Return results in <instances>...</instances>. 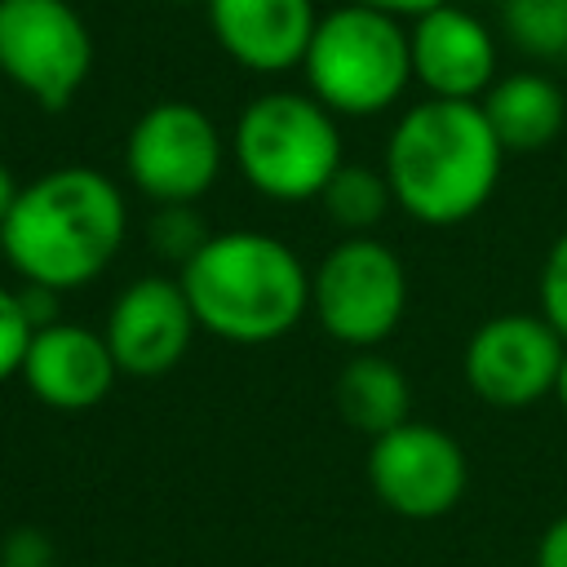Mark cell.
<instances>
[{"mask_svg":"<svg viewBox=\"0 0 567 567\" xmlns=\"http://www.w3.org/2000/svg\"><path fill=\"white\" fill-rule=\"evenodd\" d=\"M18 377L35 403H44L53 412H89L115 390V381L124 372L102 332H93L84 323L49 319L31 332Z\"/></svg>","mask_w":567,"mask_h":567,"instance_id":"cell-13","label":"cell"},{"mask_svg":"<svg viewBox=\"0 0 567 567\" xmlns=\"http://www.w3.org/2000/svg\"><path fill=\"white\" fill-rule=\"evenodd\" d=\"M199 332L270 346L310 315V266L266 230H213L177 270Z\"/></svg>","mask_w":567,"mask_h":567,"instance_id":"cell-3","label":"cell"},{"mask_svg":"<svg viewBox=\"0 0 567 567\" xmlns=\"http://www.w3.org/2000/svg\"><path fill=\"white\" fill-rule=\"evenodd\" d=\"M408 49H412V84L425 97L443 102H478L496 75H501V49L492 27L452 4H439L408 22Z\"/></svg>","mask_w":567,"mask_h":567,"instance_id":"cell-12","label":"cell"},{"mask_svg":"<svg viewBox=\"0 0 567 567\" xmlns=\"http://www.w3.org/2000/svg\"><path fill=\"white\" fill-rule=\"evenodd\" d=\"M350 4H363V9L390 13V18H399V22H412V18H421V13L439 9V4H452V0H350Z\"/></svg>","mask_w":567,"mask_h":567,"instance_id":"cell-23","label":"cell"},{"mask_svg":"<svg viewBox=\"0 0 567 567\" xmlns=\"http://www.w3.org/2000/svg\"><path fill=\"white\" fill-rule=\"evenodd\" d=\"M496 142L505 146V155H536L549 142H558L563 124H567V97L554 84V75L545 71H505L496 75V84L478 97Z\"/></svg>","mask_w":567,"mask_h":567,"instance_id":"cell-15","label":"cell"},{"mask_svg":"<svg viewBox=\"0 0 567 567\" xmlns=\"http://www.w3.org/2000/svg\"><path fill=\"white\" fill-rule=\"evenodd\" d=\"M536 301H540V315L563 332L567 341V230L549 244L545 261H540V284H536Z\"/></svg>","mask_w":567,"mask_h":567,"instance_id":"cell-21","label":"cell"},{"mask_svg":"<svg viewBox=\"0 0 567 567\" xmlns=\"http://www.w3.org/2000/svg\"><path fill=\"white\" fill-rule=\"evenodd\" d=\"M554 399H558V408L567 412V350H563V363H558V381H554Z\"/></svg>","mask_w":567,"mask_h":567,"instance_id":"cell-25","label":"cell"},{"mask_svg":"<svg viewBox=\"0 0 567 567\" xmlns=\"http://www.w3.org/2000/svg\"><path fill=\"white\" fill-rule=\"evenodd\" d=\"M563 350V332L540 310H505L470 332L461 350V377L470 394L492 408H532L554 394Z\"/></svg>","mask_w":567,"mask_h":567,"instance_id":"cell-10","label":"cell"},{"mask_svg":"<svg viewBox=\"0 0 567 567\" xmlns=\"http://www.w3.org/2000/svg\"><path fill=\"white\" fill-rule=\"evenodd\" d=\"M18 190H22V182H18L13 168L0 159V226H4V217H9V208H13V199H18Z\"/></svg>","mask_w":567,"mask_h":567,"instance_id":"cell-24","label":"cell"},{"mask_svg":"<svg viewBox=\"0 0 567 567\" xmlns=\"http://www.w3.org/2000/svg\"><path fill=\"white\" fill-rule=\"evenodd\" d=\"M208 235H213V230L199 226L195 204H164V208H155V217H151V244H155V252L164 248L168 257H177V266H182Z\"/></svg>","mask_w":567,"mask_h":567,"instance_id":"cell-20","label":"cell"},{"mask_svg":"<svg viewBox=\"0 0 567 567\" xmlns=\"http://www.w3.org/2000/svg\"><path fill=\"white\" fill-rule=\"evenodd\" d=\"M505 40L532 62H567V0H501Z\"/></svg>","mask_w":567,"mask_h":567,"instance_id":"cell-18","label":"cell"},{"mask_svg":"<svg viewBox=\"0 0 567 567\" xmlns=\"http://www.w3.org/2000/svg\"><path fill=\"white\" fill-rule=\"evenodd\" d=\"M408 315V266L377 235L337 239L310 270V319L346 350H377Z\"/></svg>","mask_w":567,"mask_h":567,"instance_id":"cell-6","label":"cell"},{"mask_svg":"<svg viewBox=\"0 0 567 567\" xmlns=\"http://www.w3.org/2000/svg\"><path fill=\"white\" fill-rule=\"evenodd\" d=\"M332 399L346 425H354L368 439L412 421V381L394 359L377 350H359L346 359V368L337 372Z\"/></svg>","mask_w":567,"mask_h":567,"instance_id":"cell-16","label":"cell"},{"mask_svg":"<svg viewBox=\"0 0 567 567\" xmlns=\"http://www.w3.org/2000/svg\"><path fill=\"white\" fill-rule=\"evenodd\" d=\"M505 168V146L496 142L478 102H412L381 155V173L394 190V208L421 226H461L487 208Z\"/></svg>","mask_w":567,"mask_h":567,"instance_id":"cell-2","label":"cell"},{"mask_svg":"<svg viewBox=\"0 0 567 567\" xmlns=\"http://www.w3.org/2000/svg\"><path fill=\"white\" fill-rule=\"evenodd\" d=\"M226 164V137L217 120L182 97L151 102L124 137V173L137 195L155 208L164 204H199Z\"/></svg>","mask_w":567,"mask_h":567,"instance_id":"cell-8","label":"cell"},{"mask_svg":"<svg viewBox=\"0 0 567 567\" xmlns=\"http://www.w3.org/2000/svg\"><path fill=\"white\" fill-rule=\"evenodd\" d=\"M217 49L252 75L301 71L319 9L315 0H204Z\"/></svg>","mask_w":567,"mask_h":567,"instance_id":"cell-14","label":"cell"},{"mask_svg":"<svg viewBox=\"0 0 567 567\" xmlns=\"http://www.w3.org/2000/svg\"><path fill=\"white\" fill-rule=\"evenodd\" d=\"M168 4H195V0H168ZM199 4H204V0H199Z\"/></svg>","mask_w":567,"mask_h":567,"instance_id":"cell-26","label":"cell"},{"mask_svg":"<svg viewBox=\"0 0 567 567\" xmlns=\"http://www.w3.org/2000/svg\"><path fill=\"white\" fill-rule=\"evenodd\" d=\"M315 204L323 208V217H328L337 230H346V235H372V230L390 217L394 190H390V182H385L381 168H368V164H350V159H346V164L328 177V186L319 190Z\"/></svg>","mask_w":567,"mask_h":567,"instance_id":"cell-17","label":"cell"},{"mask_svg":"<svg viewBox=\"0 0 567 567\" xmlns=\"http://www.w3.org/2000/svg\"><path fill=\"white\" fill-rule=\"evenodd\" d=\"M368 483L390 514L430 523L461 505L470 487V461L447 430L430 421H403L368 439Z\"/></svg>","mask_w":567,"mask_h":567,"instance_id":"cell-9","label":"cell"},{"mask_svg":"<svg viewBox=\"0 0 567 567\" xmlns=\"http://www.w3.org/2000/svg\"><path fill=\"white\" fill-rule=\"evenodd\" d=\"M301 75L306 93L319 97L337 120L385 115L412 84L408 22L341 0L319 13Z\"/></svg>","mask_w":567,"mask_h":567,"instance_id":"cell-5","label":"cell"},{"mask_svg":"<svg viewBox=\"0 0 567 567\" xmlns=\"http://www.w3.org/2000/svg\"><path fill=\"white\" fill-rule=\"evenodd\" d=\"M195 332L199 323L186 301V288L168 275H137L133 284H124L102 323V337L124 377L173 372L190 354Z\"/></svg>","mask_w":567,"mask_h":567,"instance_id":"cell-11","label":"cell"},{"mask_svg":"<svg viewBox=\"0 0 567 567\" xmlns=\"http://www.w3.org/2000/svg\"><path fill=\"white\" fill-rule=\"evenodd\" d=\"M128 235V204L111 173L89 164H58L22 182L4 226L0 257L40 292H75L106 275Z\"/></svg>","mask_w":567,"mask_h":567,"instance_id":"cell-1","label":"cell"},{"mask_svg":"<svg viewBox=\"0 0 567 567\" xmlns=\"http://www.w3.org/2000/svg\"><path fill=\"white\" fill-rule=\"evenodd\" d=\"M31 332H35V319H31V310H27L22 288L0 284V385L22 372Z\"/></svg>","mask_w":567,"mask_h":567,"instance_id":"cell-19","label":"cell"},{"mask_svg":"<svg viewBox=\"0 0 567 567\" xmlns=\"http://www.w3.org/2000/svg\"><path fill=\"white\" fill-rule=\"evenodd\" d=\"M93 58V31L71 0H0V75L40 111H66Z\"/></svg>","mask_w":567,"mask_h":567,"instance_id":"cell-7","label":"cell"},{"mask_svg":"<svg viewBox=\"0 0 567 567\" xmlns=\"http://www.w3.org/2000/svg\"><path fill=\"white\" fill-rule=\"evenodd\" d=\"M532 567H567V514H558V518L540 532Z\"/></svg>","mask_w":567,"mask_h":567,"instance_id":"cell-22","label":"cell"},{"mask_svg":"<svg viewBox=\"0 0 567 567\" xmlns=\"http://www.w3.org/2000/svg\"><path fill=\"white\" fill-rule=\"evenodd\" d=\"M230 159L270 204L319 199L328 177L346 164L341 120L301 89H266L239 111L230 128Z\"/></svg>","mask_w":567,"mask_h":567,"instance_id":"cell-4","label":"cell"}]
</instances>
